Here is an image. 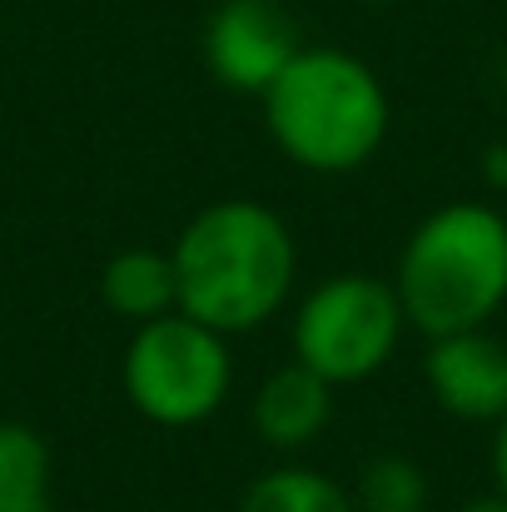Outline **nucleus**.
Here are the masks:
<instances>
[{"label":"nucleus","mask_w":507,"mask_h":512,"mask_svg":"<svg viewBox=\"0 0 507 512\" xmlns=\"http://www.w3.org/2000/svg\"><path fill=\"white\" fill-rule=\"evenodd\" d=\"M458 512H507V498L493 488V493H483V498H468Z\"/></svg>","instance_id":"obj_14"},{"label":"nucleus","mask_w":507,"mask_h":512,"mask_svg":"<svg viewBox=\"0 0 507 512\" xmlns=\"http://www.w3.org/2000/svg\"><path fill=\"white\" fill-rule=\"evenodd\" d=\"M358 512H423L428 508V478L413 458L403 453H383L358 473V493H353Z\"/></svg>","instance_id":"obj_12"},{"label":"nucleus","mask_w":507,"mask_h":512,"mask_svg":"<svg viewBox=\"0 0 507 512\" xmlns=\"http://www.w3.org/2000/svg\"><path fill=\"white\" fill-rule=\"evenodd\" d=\"M334 423V383H324L299 358L274 368L254 393V433L274 453H304Z\"/></svg>","instance_id":"obj_8"},{"label":"nucleus","mask_w":507,"mask_h":512,"mask_svg":"<svg viewBox=\"0 0 507 512\" xmlns=\"http://www.w3.org/2000/svg\"><path fill=\"white\" fill-rule=\"evenodd\" d=\"M403 334L408 314L398 289L378 274H329L294 309V358L334 388L383 373Z\"/></svg>","instance_id":"obj_5"},{"label":"nucleus","mask_w":507,"mask_h":512,"mask_svg":"<svg viewBox=\"0 0 507 512\" xmlns=\"http://www.w3.org/2000/svg\"><path fill=\"white\" fill-rule=\"evenodd\" d=\"M493 483H498V493L507 498V413L493 423Z\"/></svg>","instance_id":"obj_13"},{"label":"nucleus","mask_w":507,"mask_h":512,"mask_svg":"<svg viewBox=\"0 0 507 512\" xmlns=\"http://www.w3.org/2000/svg\"><path fill=\"white\" fill-rule=\"evenodd\" d=\"M234 512H358V508H353V493L343 483H334L329 473L289 463V468L259 473L244 488Z\"/></svg>","instance_id":"obj_11"},{"label":"nucleus","mask_w":507,"mask_h":512,"mask_svg":"<svg viewBox=\"0 0 507 512\" xmlns=\"http://www.w3.org/2000/svg\"><path fill=\"white\" fill-rule=\"evenodd\" d=\"M423 383L433 403L458 423H498L507 413V343L488 329L428 339Z\"/></svg>","instance_id":"obj_7"},{"label":"nucleus","mask_w":507,"mask_h":512,"mask_svg":"<svg viewBox=\"0 0 507 512\" xmlns=\"http://www.w3.org/2000/svg\"><path fill=\"white\" fill-rule=\"evenodd\" d=\"M393 289L423 339L488 329L507 304V214L483 199L423 214L398 249Z\"/></svg>","instance_id":"obj_3"},{"label":"nucleus","mask_w":507,"mask_h":512,"mask_svg":"<svg viewBox=\"0 0 507 512\" xmlns=\"http://www.w3.org/2000/svg\"><path fill=\"white\" fill-rule=\"evenodd\" d=\"M179 279V314L209 324L214 334L264 329L294 289L299 249L279 209L259 199L204 204L169 249Z\"/></svg>","instance_id":"obj_1"},{"label":"nucleus","mask_w":507,"mask_h":512,"mask_svg":"<svg viewBox=\"0 0 507 512\" xmlns=\"http://www.w3.org/2000/svg\"><path fill=\"white\" fill-rule=\"evenodd\" d=\"M100 299L125 324H150L160 314L179 309V279L169 249H120L100 269Z\"/></svg>","instance_id":"obj_9"},{"label":"nucleus","mask_w":507,"mask_h":512,"mask_svg":"<svg viewBox=\"0 0 507 512\" xmlns=\"http://www.w3.org/2000/svg\"><path fill=\"white\" fill-rule=\"evenodd\" d=\"M259 105L279 155L309 174L363 170L393 125L378 70L338 45H299Z\"/></svg>","instance_id":"obj_2"},{"label":"nucleus","mask_w":507,"mask_h":512,"mask_svg":"<svg viewBox=\"0 0 507 512\" xmlns=\"http://www.w3.org/2000/svg\"><path fill=\"white\" fill-rule=\"evenodd\" d=\"M299 55V25L279 0H219L204 25L209 75L234 95H264Z\"/></svg>","instance_id":"obj_6"},{"label":"nucleus","mask_w":507,"mask_h":512,"mask_svg":"<svg viewBox=\"0 0 507 512\" xmlns=\"http://www.w3.org/2000/svg\"><path fill=\"white\" fill-rule=\"evenodd\" d=\"M488 179L507 184V145H493V150H488Z\"/></svg>","instance_id":"obj_15"},{"label":"nucleus","mask_w":507,"mask_h":512,"mask_svg":"<svg viewBox=\"0 0 507 512\" xmlns=\"http://www.w3.org/2000/svg\"><path fill=\"white\" fill-rule=\"evenodd\" d=\"M50 443L15 418H0V512H50Z\"/></svg>","instance_id":"obj_10"},{"label":"nucleus","mask_w":507,"mask_h":512,"mask_svg":"<svg viewBox=\"0 0 507 512\" xmlns=\"http://www.w3.org/2000/svg\"><path fill=\"white\" fill-rule=\"evenodd\" d=\"M120 383L140 418L160 428H199L229 403L234 353L224 334L174 309L130 334Z\"/></svg>","instance_id":"obj_4"}]
</instances>
